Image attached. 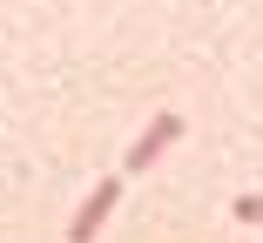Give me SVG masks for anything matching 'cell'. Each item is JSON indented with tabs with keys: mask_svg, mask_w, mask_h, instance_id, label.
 Listing matches in <instances>:
<instances>
[{
	"mask_svg": "<svg viewBox=\"0 0 263 243\" xmlns=\"http://www.w3.org/2000/svg\"><path fill=\"white\" fill-rule=\"evenodd\" d=\"M115 196H122V176H101L88 196H81L74 223H68V243H95V236H101V223L115 216Z\"/></svg>",
	"mask_w": 263,
	"mask_h": 243,
	"instance_id": "6da1fadb",
	"label": "cell"
},
{
	"mask_svg": "<svg viewBox=\"0 0 263 243\" xmlns=\"http://www.w3.org/2000/svg\"><path fill=\"white\" fill-rule=\"evenodd\" d=\"M176 135H182V115H155V122L135 135V149H128V162H122V169H128V176H142V169H148V162L176 142Z\"/></svg>",
	"mask_w": 263,
	"mask_h": 243,
	"instance_id": "7a4b0ae2",
	"label": "cell"
},
{
	"mask_svg": "<svg viewBox=\"0 0 263 243\" xmlns=\"http://www.w3.org/2000/svg\"><path fill=\"white\" fill-rule=\"evenodd\" d=\"M230 210H236V223H263V196H236Z\"/></svg>",
	"mask_w": 263,
	"mask_h": 243,
	"instance_id": "3957f363",
	"label": "cell"
}]
</instances>
